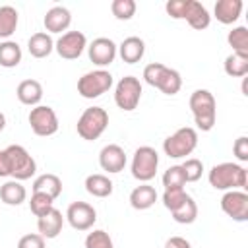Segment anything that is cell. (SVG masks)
<instances>
[{
    "label": "cell",
    "instance_id": "cell-35",
    "mask_svg": "<svg viewBox=\"0 0 248 248\" xmlns=\"http://www.w3.org/2000/svg\"><path fill=\"white\" fill-rule=\"evenodd\" d=\"M186 198H188V194L184 192V188H169L163 194V205L172 213L186 202Z\"/></svg>",
    "mask_w": 248,
    "mask_h": 248
},
{
    "label": "cell",
    "instance_id": "cell-37",
    "mask_svg": "<svg viewBox=\"0 0 248 248\" xmlns=\"http://www.w3.org/2000/svg\"><path fill=\"white\" fill-rule=\"evenodd\" d=\"M180 167H182V170H184V178H186V182H196V180H200V178H202L203 163H202L200 159L190 157V159H186Z\"/></svg>",
    "mask_w": 248,
    "mask_h": 248
},
{
    "label": "cell",
    "instance_id": "cell-21",
    "mask_svg": "<svg viewBox=\"0 0 248 248\" xmlns=\"http://www.w3.org/2000/svg\"><path fill=\"white\" fill-rule=\"evenodd\" d=\"M157 202V192L153 186H149L147 182L136 186L132 192H130V205L138 211H143V209H149L153 203Z\"/></svg>",
    "mask_w": 248,
    "mask_h": 248
},
{
    "label": "cell",
    "instance_id": "cell-42",
    "mask_svg": "<svg viewBox=\"0 0 248 248\" xmlns=\"http://www.w3.org/2000/svg\"><path fill=\"white\" fill-rule=\"evenodd\" d=\"M6 176H10V165L4 149H0V178H6Z\"/></svg>",
    "mask_w": 248,
    "mask_h": 248
},
{
    "label": "cell",
    "instance_id": "cell-29",
    "mask_svg": "<svg viewBox=\"0 0 248 248\" xmlns=\"http://www.w3.org/2000/svg\"><path fill=\"white\" fill-rule=\"evenodd\" d=\"M225 74L231 78H244L248 74V56L246 54H229L225 58Z\"/></svg>",
    "mask_w": 248,
    "mask_h": 248
},
{
    "label": "cell",
    "instance_id": "cell-5",
    "mask_svg": "<svg viewBox=\"0 0 248 248\" xmlns=\"http://www.w3.org/2000/svg\"><path fill=\"white\" fill-rule=\"evenodd\" d=\"M6 157H8V165H10V176L14 180H27L37 172V163L35 159L29 155V151L23 145H8L4 149Z\"/></svg>",
    "mask_w": 248,
    "mask_h": 248
},
{
    "label": "cell",
    "instance_id": "cell-1",
    "mask_svg": "<svg viewBox=\"0 0 248 248\" xmlns=\"http://www.w3.org/2000/svg\"><path fill=\"white\" fill-rule=\"evenodd\" d=\"M209 184L215 190H244L248 184V174L246 169L238 163H219L211 167L209 174Z\"/></svg>",
    "mask_w": 248,
    "mask_h": 248
},
{
    "label": "cell",
    "instance_id": "cell-27",
    "mask_svg": "<svg viewBox=\"0 0 248 248\" xmlns=\"http://www.w3.org/2000/svg\"><path fill=\"white\" fill-rule=\"evenodd\" d=\"M19 21V14L14 6H0V39H8L14 35Z\"/></svg>",
    "mask_w": 248,
    "mask_h": 248
},
{
    "label": "cell",
    "instance_id": "cell-2",
    "mask_svg": "<svg viewBox=\"0 0 248 248\" xmlns=\"http://www.w3.org/2000/svg\"><path fill=\"white\" fill-rule=\"evenodd\" d=\"M143 79L151 87H157L165 95H176L182 87V78L176 70L161 64V62H151L143 68Z\"/></svg>",
    "mask_w": 248,
    "mask_h": 248
},
{
    "label": "cell",
    "instance_id": "cell-15",
    "mask_svg": "<svg viewBox=\"0 0 248 248\" xmlns=\"http://www.w3.org/2000/svg\"><path fill=\"white\" fill-rule=\"evenodd\" d=\"M99 165H101L103 170L112 172V174L124 170V167H126V153H124V149L120 145H116V143L105 145L101 149V153H99Z\"/></svg>",
    "mask_w": 248,
    "mask_h": 248
},
{
    "label": "cell",
    "instance_id": "cell-19",
    "mask_svg": "<svg viewBox=\"0 0 248 248\" xmlns=\"http://www.w3.org/2000/svg\"><path fill=\"white\" fill-rule=\"evenodd\" d=\"M16 95H17L21 105L37 107L43 99V85L37 79H23V81H19V85L16 89Z\"/></svg>",
    "mask_w": 248,
    "mask_h": 248
},
{
    "label": "cell",
    "instance_id": "cell-10",
    "mask_svg": "<svg viewBox=\"0 0 248 248\" xmlns=\"http://www.w3.org/2000/svg\"><path fill=\"white\" fill-rule=\"evenodd\" d=\"M27 120H29L31 130L41 138H46V136H52L58 132V116L52 107H46V105L33 107Z\"/></svg>",
    "mask_w": 248,
    "mask_h": 248
},
{
    "label": "cell",
    "instance_id": "cell-22",
    "mask_svg": "<svg viewBox=\"0 0 248 248\" xmlns=\"http://www.w3.org/2000/svg\"><path fill=\"white\" fill-rule=\"evenodd\" d=\"M27 50L33 58H46L52 50H54V41L48 33L45 31H39V33H33L27 41Z\"/></svg>",
    "mask_w": 248,
    "mask_h": 248
},
{
    "label": "cell",
    "instance_id": "cell-4",
    "mask_svg": "<svg viewBox=\"0 0 248 248\" xmlns=\"http://www.w3.org/2000/svg\"><path fill=\"white\" fill-rule=\"evenodd\" d=\"M107 126H108V112L103 107H89L78 118L76 130L81 140L93 141L107 130Z\"/></svg>",
    "mask_w": 248,
    "mask_h": 248
},
{
    "label": "cell",
    "instance_id": "cell-8",
    "mask_svg": "<svg viewBox=\"0 0 248 248\" xmlns=\"http://www.w3.org/2000/svg\"><path fill=\"white\" fill-rule=\"evenodd\" d=\"M112 87V74L107 70H93L78 79V93L83 99H97Z\"/></svg>",
    "mask_w": 248,
    "mask_h": 248
},
{
    "label": "cell",
    "instance_id": "cell-39",
    "mask_svg": "<svg viewBox=\"0 0 248 248\" xmlns=\"http://www.w3.org/2000/svg\"><path fill=\"white\" fill-rule=\"evenodd\" d=\"M17 248H46V244L39 232H31V234H23L19 238Z\"/></svg>",
    "mask_w": 248,
    "mask_h": 248
},
{
    "label": "cell",
    "instance_id": "cell-38",
    "mask_svg": "<svg viewBox=\"0 0 248 248\" xmlns=\"http://www.w3.org/2000/svg\"><path fill=\"white\" fill-rule=\"evenodd\" d=\"M186 8H188V0H169L165 4V10L172 19H184Z\"/></svg>",
    "mask_w": 248,
    "mask_h": 248
},
{
    "label": "cell",
    "instance_id": "cell-34",
    "mask_svg": "<svg viewBox=\"0 0 248 248\" xmlns=\"http://www.w3.org/2000/svg\"><path fill=\"white\" fill-rule=\"evenodd\" d=\"M136 8H138V6H136L134 0H112V4H110L112 16H114L116 19H124V21H128V19L134 17Z\"/></svg>",
    "mask_w": 248,
    "mask_h": 248
},
{
    "label": "cell",
    "instance_id": "cell-16",
    "mask_svg": "<svg viewBox=\"0 0 248 248\" xmlns=\"http://www.w3.org/2000/svg\"><path fill=\"white\" fill-rule=\"evenodd\" d=\"M62 227H64V217L56 207H50L45 215L37 217V229L43 238H56L62 232Z\"/></svg>",
    "mask_w": 248,
    "mask_h": 248
},
{
    "label": "cell",
    "instance_id": "cell-6",
    "mask_svg": "<svg viewBox=\"0 0 248 248\" xmlns=\"http://www.w3.org/2000/svg\"><path fill=\"white\" fill-rule=\"evenodd\" d=\"M196 145H198V132L190 126H184L163 141V151L172 159H180L190 155L196 149Z\"/></svg>",
    "mask_w": 248,
    "mask_h": 248
},
{
    "label": "cell",
    "instance_id": "cell-7",
    "mask_svg": "<svg viewBox=\"0 0 248 248\" xmlns=\"http://www.w3.org/2000/svg\"><path fill=\"white\" fill-rule=\"evenodd\" d=\"M157 167H159V153L149 147V145H141L136 149L134 157H132V176L140 182H149L155 172H157Z\"/></svg>",
    "mask_w": 248,
    "mask_h": 248
},
{
    "label": "cell",
    "instance_id": "cell-32",
    "mask_svg": "<svg viewBox=\"0 0 248 248\" xmlns=\"http://www.w3.org/2000/svg\"><path fill=\"white\" fill-rule=\"evenodd\" d=\"M52 198L50 196H46V194H43V192H33L31 194V200H29V209H31V213L35 215V217H41V215H45L50 207H54L52 205Z\"/></svg>",
    "mask_w": 248,
    "mask_h": 248
},
{
    "label": "cell",
    "instance_id": "cell-17",
    "mask_svg": "<svg viewBox=\"0 0 248 248\" xmlns=\"http://www.w3.org/2000/svg\"><path fill=\"white\" fill-rule=\"evenodd\" d=\"M43 23H45V29H46L48 33H62V31H66V29L70 27V23H72V14H70V10L64 8V6H54V8H50V10L45 14Z\"/></svg>",
    "mask_w": 248,
    "mask_h": 248
},
{
    "label": "cell",
    "instance_id": "cell-36",
    "mask_svg": "<svg viewBox=\"0 0 248 248\" xmlns=\"http://www.w3.org/2000/svg\"><path fill=\"white\" fill-rule=\"evenodd\" d=\"M85 248H114V244L107 231L97 229L85 236Z\"/></svg>",
    "mask_w": 248,
    "mask_h": 248
},
{
    "label": "cell",
    "instance_id": "cell-18",
    "mask_svg": "<svg viewBox=\"0 0 248 248\" xmlns=\"http://www.w3.org/2000/svg\"><path fill=\"white\" fill-rule=\"evenodd\" d=\"M184 19L188 21V25L192 29H205L209 27V21H211V16L207 12V8L198 2V0H188V8H186V14H184Z\"/></svg>",
    "mask_w": 248,
    "mask_h": 248
},
{
    "label": "cell",
    "instance_id": "cell-11",
    "mask_svg": "<svg viewBox=\"0 0 248 248\" xmlns=\"http://www.w3.org/2000/svg\"><path fill=\"white\" fill-rule=\"evenodd\" d=\"M87 46V39L81 31H66L62 37L54 43V50L64 60H76L81 56V52Z\"/></svg>",
    "mask_w": 248,
    "mask_h": 248
},
{
    "label": "cell",
    "instance_id": "cell-41",
    "mask_svg": "<svg viewBox=\"0 0 248 248\" xmlns=\"http://www.w3.org/2000/svg\"><path fill=\"white\" fill-rule=\"evenodd\" d=\"M165 248H192V244L182 236H170L165 242Z\"/></svg>",
    "mask_w": 248,
    "mask_h": 248
},
{
    "label": "cell",
    "instance_id": "cell-26",
    "mask_svg": "<svg viewBox=\"0 0 248 248\" xmlns=\"http://www.w3.org/2000/svg\"><path fill=\"white\" fill-rule=\"evenodd\" d=\"M85 190L93 198H107L112 194V180L105 174H89L85 178Z\"/></svg>",
    "mask_w": 248,
    "mask_h": 248
},
{
    "label": "cell",
    "instance_id": "cell-28",
    "mask_svg": "<svg viewBox=\"0 0 248 248\" xmlns=\"http://www.w3.org/2000/svg\"><path fill=\"white\" fill-rule=\"evenodd\" d=\"M21 62V46L16 41L0 43V66L2 68H16Z\"/></svg>",
    "mask_w": 248,
    "mask_h": 248
},
{
    "label": "cell",
    "instance_id": "cell-3",
    "mask_svg": "<svg viewBox=\"0 0 248 248\" xmlns=\"http://www.w3.org/2000/svg\"><path fill=\"white\" fill-rule=\"evenodd\" d=\"M190 110L194 114V122L202 132H209L215 126L217 105L215 97L207 89H196L190 95Z\"/></svg>",
    "mask_w": 248,
    "mask_h": 248
},
{
    "label": "cell",
    "instance_id": "cell-9",
    "mask_svg": "<svg viewBox=\"0 0 248 248\" xmlns=\"http://www.w3.org/2000/svg\"><path fill=\"white\" fill-rule=\"evenodd\" d=\"M140 99H141V83H140V79L134 78V76H124L114 87V103H116V107L126 110V112H130V110H134L138 107Z\"/></svg>",
    "mask_w": 248,
    "mask_h": 248
},
{
    "label": "cell",
    "instance_id": "cell-14",
    "mask_svg": "<svg viewBox=\"0 0 248 248\" xmlns=\"http://www.w3.org/2000/svg\"><path fill=\"white\" fill-rule=\"evenodd\" d=\"M116 52H118V46L112 39L108 37H97L93 39V43L87 46V56L89 60L95 64V66H108L114 62L116 58Z\"/></svg>",
    "mask_w": 248,
    "mask_h": 248
},
{
    "label": "cell",
    "instance_id": "cell-23",
    "mask_svg": "<svg viewBox=\"0 0 248 248\" xmlns=\"http://www.w3.org/2000/svg\"><path fill=\"white\" fill-rule=\"evenodd\" d=\"M215 12V17L217 21L225 23V25H231L234 23L238 17H240V12H242V0H219L213 8Z\"/></svg>",
    "mask_w": 248,
    "mask_h": 248
},
{
    "label": "cell",
    "instance_id": "cell-33",
    "mask_svg": "<svg viewBox=\"0 0 248 248\" xmlns=\"http://www.w3.org/2000/svg\"><path fill=\"white\" fill-rule=\"evenodd\" d=\"M184 184H186V178H184V170H182L180 165H172V167H169L165 170V174H163L165 190H169V188H184Z\"/></svg>",
    "mask_w": 248,
    "mask_h": 248
},
{
    "label": "cell",
    "instance_id": "cell-24",
    "mask_svg": "<svg viewBox=\"0 0 248 248\" xmlns=\"http://www.w3.org/2000/svg\"><path fill=\"white\" fill-rule=\"evenodd\" d=\"M27 198V190L25 186H21L19 180H8L0 186V200L6 205H19L23 203Z\"/></svg>",
    "mask_w": 248,
    "mask_h": 248
},
{
    "label": "cell",
    "instance_id": "cell-13",
    "mask_svg": "<svg viewBox=\"0 0 248 248\" xmlns=\"http://www.w3.org/2000/svg\"><path fill=\"white\" fill-rule=\"evenodd\" d=\"M66 219L76 231H89L97 221V211L87 202H74L66 209Z\"/></svg>",
    "mask_w": 248,
    "mask_h": 248
},
{
    "label": "cell",
    "instance_id": "cell-43",
    "mask_svg": "<svg viewBox=\"0 0 248 248\" xmlns=\"http://www.w3.org/2000/svg\"><path fill=\"white\" fill-rule=\"evenodd\" d=\"M4 126H6V116H4L2 112H0V132L4 130Z\"/></svg>",
    "mask_w": 248,
    "mask_h": 248
},
{
    "label": "cell",
    "instance_id": "cell-25",
    "mask_svg": "<svg viewBox=\"0 0 248 248\" xmlns=\"http://www.w3.org/2000/svg\"><path fill=\"white\" fill-rule=\"evenodd\" d=\"M33 192H43V194L50 196L52 200H56L62 194V180L56 174H52V172L41 174L33 182Z\"/></svg>",
    "mask_w": 248,
    "mask_h": 248
},
{
    "label": "cell",
    "instance_id": "cell-40",
    "mask_svg": "<svg viewBox=\"0 0 248 248\" xmlns=\"http://www.w3.org/2000/svg\"><path fill=\"white\" fill-rule=\"evenodd\" d=\"M232 153H234V157L238 159V161H248V138L246 136H240V138H236V141H234V145H232Z\"/></svg>",
    "mask_w": 248,
    "mask_h": 248
},
{
    "label": "cell",
    "instance_id": "cell-20",
    "mask_svg": "<svg viewBox=\"0 0 248 248\" xmlns=\"http://www.w3.org/2000/svg\"><path fill=\"white\" fill-rule=\"evenodd\" d=\"M118 54H120V58L126 64L140 62L143 58V54H145V43H143V39H140V37H126L120 43V46H118Z\"/></svg>",
    "mask_w": 248,
    "mask_h": 248
},
{
    "label": "cell",
    "instance_id": "cell-12",
    "mask_svg": "<svg viewBox=\"0 0 248 248\" xmlns=\"http://www.w3.org/2000/svg\"><path fill=\"white\" fill-rule=\"evenodd\" d=\"M221 209L238 223L248 221V194L244 190H229L221 198Z\"/></svg>",
    "mask_w": 248,
    "mask_h": 248
},
{
    "label": "cell",
    "instance_id": "cell-30",
    "mask_svg": "<svg viewBox=\"0 0 248 248\" xmlns=\"http://www.w3.org/2000/svg\"><path fill=\"white\" fill-rule=\"evenodd\" d=\"M227 43L232 46V52L236 54H246L248 56V29L244 25L234 27L227 35Z\"/></svg>",
    "mask_w": 248,
    "mask_h": 248
},
{
    "label": "cell",
    "instance_id": "cell-31",
    "mask_svg": "<svg viewBox=\"0 0 248 248\" xmlns=\"http://www.w3.org/2000/svg\"><path fill=\"white\" fill-rule=\"evenodd\" d=\"M196 217H198V205H196V202H194L192 196H188L186 202L178 209L172 211V219L176 223H180V225H190V223L196 221Z\"/></svg>",
    "mask_w": 248,
    "mask_h": 248
}]
</instances>
